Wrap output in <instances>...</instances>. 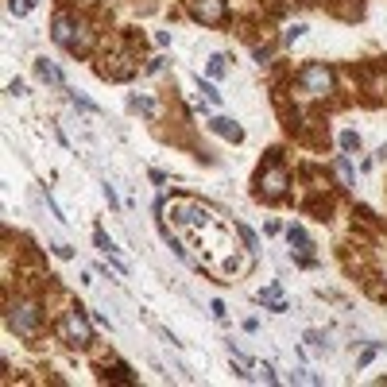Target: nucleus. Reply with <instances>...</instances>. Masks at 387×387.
Segmentation results:
<instances>
[{"label":"nucleus","mask_w":387,"mask_h":387,"mask_svg":"<svg viewBox=\"0 0 387 387\" xmlns=\"http://www.w3.org/2000/svg\"><path fill=\"white\" fill-rule=\"evenodd\" d=\"M209 128L217 135H225V140H232V144H240V140H244V128L236 124V120H229V116H217V120H209Z\"/></svg>","instance_id":"0eeeda50"},{"label":"nucleus","mask_w":387,"mask_h":387,"mask_svg":"<svg viewBox=\"0 0 387 387\" xmlns=\"http://www.w3.org/2000/svg\"><path fill=\"white\" fill-rule=\"evenodd\" d=\"M55 43H58V47H66L70 55H86V50L93 47V31H86L70 16H58L55 19Z\"/></svg>","instance_id":"f257e3e1"},{"label":"nucleus","mask_w":387,"mask_h":387,"mask_svg":"<svg viewBox=\"0 0 387 387\" xmlns=\"http://www.w3.org/2000/svg\"><path fill=\"white\" fill-rule=\"evenodd\" d=\"M333 171H337L341 186H352V167H348V159H337V163H333Z\"/></svg>","instance_id":"9d476101"},{"label":"nucleus","mask_w":387,"mask_h":387,"mask_svg":"<svg viewBox=\"0 0 387 387\" xmlns=\"http://www.w3.org/2000/svg\"><path fill=\"white\" fill-rule=\"evenodd\" d=\"M190 12H194V19H202V23H221L225 0H190Z\"/></svg>","instance_id":"423d86ee"},{"label":"nucleus","mask_w":387,"mask_h":387,"mask_svg":"<svg viewBox=\"0 0 387 387\" xmlns=\"http://www.w3.org/2000/svg\"><path fill=\"white\" fill-rule=\"evenodd\" d=\"M236 232H240V240L248 244V252H256V248H260V240H256V232H252V229H244V225H236Z\"/></svg>","instance_id":"f8f14e48"},{"label":"nucleus","mask_w":387,"mask_h":387,"mask_svg":"<svg viewBox=\"0 0 387 387\" xmlns=\"http://www.w3.org/2000/svg\"><path fill=\"white\" fill-rule=\"evenodd\" d=\"M287 186H290V178H287V167H283L279 159H271L260 171V178H256V190H260V198H267V202H279L283 194H287Z\"/></svg>","instance_id":"7ed1b4c3"},{"label":"nucleus","mask_w":387,"mask_h":387,"mask_svg":"<svg viewBox=\"0 0 387 387\" xmlns=\"http://www.w3.org/2000/svg\"><path fill=\"white\" fill-rule=\"evenodd\" d=\"M209 310H213V318H221V321H225V302H221V299H213Z\"/></svg>","instance_id":"f3484780"},{"label":"nucleus","mask_w":387,"mask_h":387,"mask_svg":"<svg viewBox=\"0 0 387 387\" xmlns=\"http://www.w3.org/2000/svg\"><path fill=\"white\" fill-rule=\"evenodd\" d=\"M376 348H379V345H372V348H364V352H360V368H364V364H372V357H376Z\"/></svg>","instance_id":"aec40b11"},{"label":"nucleus","mask_w":387,"mask_h":387,"mask_svg":"<svg viewBox=\"0 0 387 387\" xmlns=\"http://www.w3.org/2000/svg\"><path fill=\"white\" fill-rule=\"evenodd\" d=\"M252 58H256V62H260V66H263V62H267V58H271V50H267V47H256V50H252Z\"/></svg>","instance_id":"6ab92c4d"},{"label":"nucleus","mask_w":387,"mask_h":387,"mask_svg":"<svg viewBox=\"0 0 387 387\" xmlns=\"http://www.w3.org/2000/svg\"><path fill=\"white\" fill-rule=\"evenodd\" d=\"M62 337L77 348L93 345V325H89V318L82 310H66V318H62Z\"/></svg>","instance_id":"39448f33"},{"label":"nucleus","mask_w":387,"mask_h":387,"mask_svg":"<svg viewBox=\"0 0 387 387\" xmlns=\"http://www.w3.org/2000/svg\"><path fill=\"white\" fill-rule=\"evenodd\" d=\"M132 108H140V113L151 116L155 113V101H151V97H132Z\"/></svg>","instance_id":"ddd939ff"},{"label":"nucleus","mask_w":387,"mask_h":387,"mask_svg":"<svg viewBox=\"0 0 387 387\" xmlns=\"http://www.w3.org/2000/svg\"><path fill=\"white\" fill-rule=\"evenodd\" d=\"M302 31H306V23H294V28L287 31V43H294V39H302Z\"/></svg>","instance_id":"a211bd4d"},{"label":"nucleus","mask_w":387,"mask_h":387,"mask_svg":"<svg viewBox=\"0 0 387 387\" xmlns=\"http://www.w3.org/2000/svg\"><path fill=\"white\" fill-rule=\"evenodd\" d=\"M299 82H302V89H306L310 97H325V93H333V86H337V77H333V70L329 66H321V62H314V66H306L299 74Z\"/></svg>","instance_id":"20e7f679"},{"label":"nucleus","mask_w":387,"mask_h":387,"mask_svg":"<svg viewBox=\"0 0 387 387\" xmlns=\"http://www.w3.org/2000/svg\"><path fill=\"white\" fill-rule=\"evenodd\" d=\"M209 74H213V77L225 74V55H209Z\"/></svg>","instance_id":"2eb2a0df"},{"label":"nucleus","mask_w":387,"mask_h":387,"mask_svg":"<svg viewBox=\"0 0 387 387\" xmlns=\"http://www.w3.org/2000/svg\"><path fill=\"white\" fill-rule=\"evenodd\" d=\"M256 372H260V379H267V384H275V372H271L267 364H263V368H256Z\"/></svg>","instance_id":"412c9836"},{"label":"nucleus","mask_w":387,"mask_h":387,"mask_svg":"<svg viewBox=\"0 0 387 387\" xmlns=\"http://www.w3.org/2000/svg\"><path fill=\"white\" fill-rule=\"evenodd\" d=\"M35 74L47 82V86H62V70L55 66V62H47V58H39L35 62Z\"/></svg>","instance_id":"1a4fd4ad"},{"label":"nucleus","mask_w":387,"mask_h":387,"mask_svg":"<svg viewBox=\"0 0 387 387\" xmlns=\"http://www.w3.org/2000/svg\"><path fill=\"white\" fill-rule=\"evenodd\" d=\"M341 147H345V151H357V147H360V135L357 132H341Z\"/></svg>","instance_id":"4468645a"},{"label":"nucleus","mask_w":387,"mask_h":387,"mask_svg":"<svg viewBox=\"0 0 387 387\" xmlns=\"http://www.w3.org/2000/svg\"><path fill=\"white\" fill-rule=\"evenodd\" d=\"M198 86H202V93L209 97V101H221V93H217V86H209V82H198Z\"/></svg>","instance_id":"dca6fc26"},{"label":"nucleus","mask_w":387,"mask_h":387,"mask_svg":"<svg viewBox=\"0 0 387 387\" xmlns=\"http://www.w3.org/2000/svg\"><path fill=\"white\" fill-rule=\"evenodd\" d=\"M39 325H43V310L35 302H12L8 306V329L19 337H35Z\"/></svg>","instance_id":"f03ea898"},{"label":"nucleus","mask_w":387,"mask_h":387,"mask_svg":"<svg viewBox=\"0 0 387 387\" xmlns=\"http://www.w3.org/2000/svg\"><path fill=\"white\" fill-rule=\"evenodd\" d=\"M287 240H290V248L299 252V260L310 263V252H314V244H310L306 232H302V229H287Z\"/></svg>","instance_id":"6e6552de"},{"label":"nucleus","mask_w":387,"mask_h":387,"mask_svg":"<svg viewBox=\"0 0 387 387\" xmlns=\"http://www.w3.org/2000/svg\"><path fill=\"white\" fill-rule=\"evenodd\" d=\"M31 8H35V0H8V12H12V16H28Z\"/></svg>","instance_id":"9b49d317"}]
</instances>
